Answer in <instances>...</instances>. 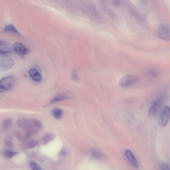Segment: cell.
Segmentation results:
<instances>
[{
  "label": "cell",
  "mask_w": 170,
  "mask_h": 170,
  "mask_svg": "<svg viewBox=\"0 0 170 170\" xmlns=\"http://www.w3.org/2000/svg\"><path fill=\"white\" fill-rule=\"evenodd\" d=\"M161 169L162 170H170L169 165L167 163H163L161 165Z\"/></svg>",
  "instance_id": "cell-23"
},
{
  "label": "cell",
  "mask_w": 170,
  "mask_h": 170,
  "mask_svg": "<svg viewBox=\"0 0 170 170\" xmlns=\"http://www.w3.org/2000/svg\"><path fill=\"white\" fill-rule=\"evenodd\" d=\"M38 143L35 140H31L25 143L22 145L23 147L26 149H30L36 147L38 145Z\"/></svg>",
  "instance_id": "cell-15"
},
{
  "label": "cell",
  "mask_w": 170,
  "mask_h": 170,
  "mask_svg": "<svg viewBox=\"0 0 170 170\" xmlns=\"http://www.w3.org/2000/svg\"><path fill=\"white\" fill-rule=\"evenodd\" d=\"M13 49L15 52L22 57H24L29 51L28 49L22 43L19 42H16L14 43Z\"/></svg>",
  "instance_id": "cell-7"
},
{
  "label": "cell",
  "mask_w": 170,
  "mask_h": 170,
  "mask_svg": "<svg viewBox=\"0 0 170 170\" xmlns=\"http://www.w3.org/2000/svg\"><path fill=\"white\" fill-rule=\"evenodd\" d=\"M5 145L7 148H12V147L13 144L12 141L6 140L5 141Z\"/></svg>",
  "instance_id": "cell-24"
},
{
  "label": "cell",
  "mask_w": 170,
  "mask_h": 170,
  "mask_svg": "<svg viewBox=\"0 0 170 170\" xmlns=\"http://www.w3.org/2000/svg\"><path fill=\"white\" fill-rule=\"evenodd\" d=\"M68 98V97L64 95H60L55 97L51 100V103H53L63 101Z\"/></svg>",
  "instance_id": "cell-17"
},
{
  "label": "cell",
  "mask_w": 170,
  "mask_h": 170,
  "mask_svg": "<svg viewBox=\"0 0 170 170\" xmlns=\"http://www.w3.org/2000/svg\"><path fill=\"white\" fill-rule=\"evenodd\" d=\"M14 64V60L11 57L7 54H0V70H9Z\"/></svg>",
  "instance_id": "cell-2"
},
{
  "label": "cell",
  "mask_w": 170,
  "mask_h": 170,
  "mask_svg": "<svg viewBox=\"0 0 170 170\" xmlns=\"http://www.w3.org/2000/svg\"><path fill=\"white\" fill-rule=\"evenodd\" d=\"M156 35L160 39L165 41L169 40L170 29L169 26L162 24L156 30Z\"/></svg>",
  "instance_id": "cell-3"
},
{
  "label": "cell",
  "mask_w": 170,
  "mask_h": 170,
  "mask_svg": "<svg viewBox=\"0 0 170 170\" xmlns=\"http://www.w3.org/2000/svg\"><path fill=\"white\" fill-rule=\"evenodd\" d=\"M92 155L94 158L97 159H100L102 158L103 156V154L101 152L94 150L92 152Z\"/></svg>",
  "instance_id": "cell-20"
},
{
  "label": "cell",
  "mask_w": 170,
  "mask_h": 170,
  "mask_svg": "<svg viewBox=\"0 0 170 170\" xmlns=\"http://www.w3.org/2000/svg\"><path fill=\"white\" fill-rule=\"evenodd\" d=\"M158 72L156 70H151L149 72L150 76L151 78H154L155 77H156L158 76Z\"/></svg>",
  "instance_id": "cell-22"
},
{
  "label": "cell",
  "mask_w": 170,
  "mask_h": 170,
  "mask_svg": "<svg viewBox=\"0 0 170 170\" xmlns=\"http://www.w3.org/2000/svg\"><path fill=\"white\" fill-rule=\"evenodd\" d=\"M29 73L30 76L34 81L36 82H40L41 81L42 79L41 75L34 68L30 69L29 71Z\"/></svg>",
  "instance_id": "cell-11"
},
{
  "label": "cell",
  "mask_w": 170,
  "mask_h": 170,
  "mask_svg": "<svg viewBox=\"0 0 170 170\" xmlns=\"http://www.w3.org/2000/svg\"><path fill=\"white\" fill-rule=\"evenodd\" d=\"M55 137L54 135L51 133L45 135L42 139L43 144L44 145H46L49 142L52 141L55 138Z\"/></svg>",
  "instance_id": "cell-14"
},
{
  "label": "cell",
  "mask_w": 170,
  "mask_h": 170,
  "mask_svg": "<svg viewBox=\"0 0 170 170\" xmlns=\"http://www.w3.org/2000/svg\"><path fill=\"white\" fill-rule=\"evenodd\" d=\"M52 114L54 117L56 119H59L63 116V112L61 109H55L53 110Z\"/></svg>",
  "instance_id": "cell-16"
},
{
  "label": "cell",
  "mask_w": 170,
  "mask_h": 170,
  "mask_svg": "<svg viewBox=\"0 0 170 170\" xmlns=\"http://www.w3.org/2000/svg\"><path fill=\"white\" fill-rule=\"evenodd\" d=\"M14 77L7 76L0 79V92L8 91L12 89L14 84Z\"/></svg>",
  "instance_id": "cell-4"
},
{
  "label": "cell",
  "mask_w": 170,
  "mask_h": 170,
  "mask_svg": "<svg viewBox=\"0 0 170 170\" xmlns=\"http://www.w3.org/2000/svg\"><path fill=\"white\" fill-rule=\"evenodd\" d=\"M163 101V97H160L154 101L152 103L148 112V115L150 117L155 116L162 106Z\"/></svg>",
  "instance_id": "cell-6"
},
{
  "label": "cell",
  "mask_w": 170,
  "mask_h": 170,
  "mask_svg": "<svg viewBox=\"0 0 170 170\" xmlns=\"http://www.w3.org/2000/svg\"><path fill=\"white\" fill-rule=\"evenodd\" d=\"M13 120L11 118H8L4 120L2 124V128L3 130L7 131L12 126Z\"/></svg>",
  "instance_id": "cell-13"
},
{
  "label": "cell",
  "mask_w": 170,
  "mask_h": 170,
  "mask_svg": "<svg viewBox=\"0 0 170 170\" xmlns=\"http://www.w3.org/2000/svg\"><path fill=\"white\" fill-rule=\"evenodd\" d=\"M125 155L133 167L135 168H138L139 166L138 161L131 150H126L125 152Z\"/></svg>",
  "instance_id": "cell-9"
},
{
  "label": "cell",
  "mask_w": 170,
  "mask_h": 170,
  "mask_svg": "<svg viewBox=\"0 0 170 170\" xmlns=\"http://www.w3.org/2000/svg\"><path fill=\"white\" fill-rule=\"evenodd\" d=\"M30 167L33 170H40L41 168L39 165L35 163L32 162L30 163Z\"/></svg>",
  "instance_id": "cell-21"
},
{
  "label": "cell",
  "mask_w": 170,
  "mask_h": 170,
  "mask_svg": "<svg viewBox=\"0 0 170 170\" xmlns=\"http://www.w3.org/2000/svg\"><path fill=\"white\" fill-rule=\"evenodd\" d=\"M32 120L34 125L39 130L42 128L43 125L42 123L39 120L36 119H32Z\"/></svg>",
  "instance_id": "cell-18"
},
{
  "label": "cell",
  "mask_w": 170,
  "mask_h": 170,
  "mask_svg": "<svg viewBox=\"0 0 170 170\" xmlns=\"http://www.w3.org/2000/svg\"><path fill=\"white\" fill-rule=\"evenodd\" d=\"M138 81V78L133 75H128L122 77L119 82V85L122 88H127L134 84Z\"/></svg>",
  "instance_id": "cell-5"
},
{
  "label": "cell",
  "mask_w": 170,
  "mask_h": 170,
  "mask_svg": "<svg viewBox=\"0 0 170 170\" xmlns=\"http://www.w3.org/2000/svg\"><path fill=\"white\" fill-rule=\"evenodd\" d=\"M12 49L10 45L5 42L0 41V54H7L12 52Z\"/></svg>",
  "instance_id": "cell-10"
},
{
  "label": "cell",
  "mask_w": 170,
  "mask_h": 170,
  "mask_svg": "<svg viewBox=\"0 0 170 170\" xmlns=\"http://www.w3.org/2000/svg\"><path fill=\"white\" fill-rule=\"evenodd\" d=\"M17 154L18 153L16 152H12L9 150H6L5 152V156L9 158H12Z\"/></svg>",
  "instance_id": "cell-19"
},
{
  "label": "cell",
  "mask_w": 170,
  "mask_h": 170,
  "mask_svg": "<svg viewBox=\"0 0 170 170\" xmlns=\"http://www.w3.org/2000/svg\"><path fill=\"white\" fill-rule=\"evenodd\" d=\"M16 124L19 128L25 131L27 137L36 134L39 131L34 125L32 119L20 118L17 121Z\"/></svg>",
  "instance_id": "cell-1"
},
{
  "label": "cell",
  "mask_w": 170,
  "mask_h": 170,
  "mask_svg": "<svg viewBox=\"0 0 170 170\" xmlns=\"http://www.w3.org/2000/svg\"><path fill=\"white\" fill-rule=\"evenodd\" d=\"M170 118V108L169 106L163 107L161 111L160 120L161 125L165 127L168 123Z\"/></svg>",
  "instance_id": "cell-8"
},
{
  "label": "cell",
  "mask_w": 170,
  "mask_h": 170,
  "mask_svg": "<svg viewBox=\"0 0 170 170\" xmlns=\"http://www.w3.org/2000/svg\"><path fill=\"white\" fill-rule=\"evenodd\" d=\"M3 32H8L10 33L19 35V32L13 25L12 24H9L7 25L4 28L3 30Z\"/></svg>",
  "instance_id": "cell-12"
}]
</instances>
